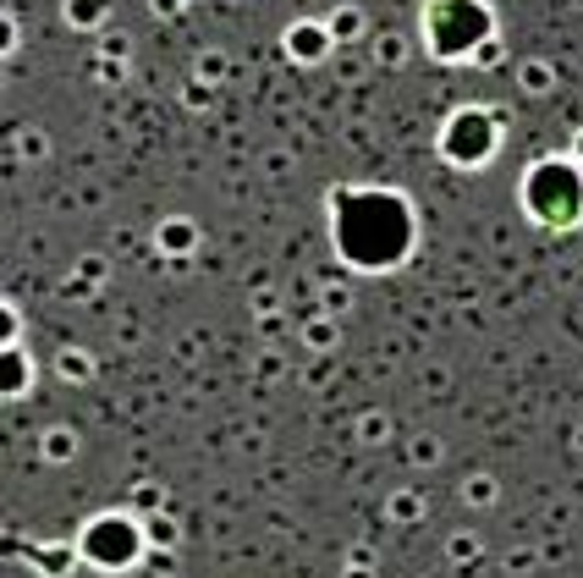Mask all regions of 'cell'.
Wrapping results in <instances>:
<instances>
[{
    "label": "cell",
    "instance_id": "cell-2",
    "mask_svg": "<svg viewBox=\"0 0 583 578\" xmlns=\"http://www.w3.org/2000/svg\"><path fill=\"white\" fill-rule=\"evenodd\" d=\"M523 210L546 232H573L583 226V171L573 160H540L523 171Z\"/></svg>",
    "mask_w": 583,
    "mask_h": 578
},
{
    "label": "cell",
    "instance_id": "cell-4",
    "mask_svg": "<svg viewBox=\"0 0 583 578\" xmlns=\"http://www.w3.org/2000/svg\"><path fill=\"white\" fill-rule=\"evenodd\" d=\"M496 149H501V121H496L490 110H479V105H463V110L441 127V154H446L452 165H463V171L485 165Z\"/></svg>",
    "mask_w": 583,
    "mask_h": 578
},
{
    "label": "cell",
    "instance_id": "cell-3",
    "mask_svg": "<svg viewBox=\"0 0 583 578\" xmlns=\"http://www.w3.org/2000/svg\"><path fill=\"white\" fill-rule=\"evenodd\" d=\"M490 33H496V17L485 0H430L424 11V39L441 61H468Z\"/></svg>",
    "mask_w": 583,
    "mask_h": 578
},
{
    "label": "cell",
    "instance_id": "cell-1",
    "mask_svg": "<svg viewBox=\"0 0 583 578\" xmlns=\"http://www.w3.org/2000/svg\"><path fill=\"white\" fill-rule=\"evenodd\" d=\"M331 243L342 265L364 276H386L413 259L419 248V215L408 193L391 188H336L331 193Z\"/></svg>",
    "mask_w": 583,
    "mask_h": 578
},
{
    "label": "cell",
    "instance_id": "cell-5",
    "mask_svg": "<svg viewBox=\"0 0 583 578\" xmlns=\"http://www.w3.org/2000/svg\"><path fill=\"white\" fill-rule=\"evenodd\" d=\"M176 6H182V0H160V11H176Z\"/></svg>",
    "mask_w": 583,
    "mask_h": 578
}]
</instances>
